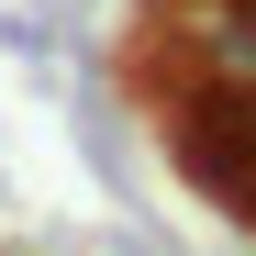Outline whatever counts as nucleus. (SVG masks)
I'll return each instance as SVG.
<instances>
[{
	"label": "nucleus",
	"instance_id": "2",
	"mask_svg": "<svg viewBox=\"0 0 256 256\" xmlns=\"http://www.w3.org/2000/svg\"><path fill=\"white\" fill-rule=\"evenodd\" d=\"M178 56H190V78H212V90H256V0H190Z\"/></svg>",
	"mask_w": 256,
	"mask_h": 256
},
{
	"label": "nucleus",
	"instance_id": "1",
	"mask_svg": "<svg viewBox=\"0 0 256 256\" xmlns=\"http://www.w3.org/2000/svg\"><path fill=\"white\" fill-rule=\"evenodd\" d=\"M167 156H178V178L212 190V200H245V156H256V90H212L190 78L178 112H167Z\"/></svg>",
	"mask_w": 256,
	"mask_h": 256
}]
</instances>
